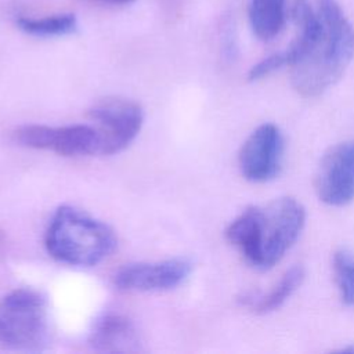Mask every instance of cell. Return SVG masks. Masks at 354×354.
<instances>
[{
	"label": "cell",
	"instance_id": "obj_1",
	"mask_svg": "<svg viewBox=\"0 0 354 354\" xmlns=\"http://www.w3.org/2000/svg\"><path fill=\"white\" fill-rule=\"evenodd\" d=\"M321 19L318 33L290 64L293 88L306 98L333 86L354 58V28L336 0H315Z\"/></svg>",
	"mask_w": 354,
	"mask_h": 354
},
{
	"label": "cell",
	"instance_id": "obj_2",
	"mask_svg": "<svg viewBox=\"0 0 354 354\" xmlns=\"http://www.w3.org/2000/svg\"><path fill=\"white\" fill-rule=\"evenodd\" d=\"M116 246L112 230L72 206L53 214L46 232V248L55 260L77 267H91L106 259Z\"/></svg>",
	"mask_w": 354,
	"mask_h": 354
},
{
	"label": "cell",
	"instance_id": "obj_3",
	"mask_svg": "<svg viewBox=\"0 0 354 354\" xmlns=\"http://www.w3.org/2000/svg\"><path fill=\"white\" fill-rule=\"evenodd\" d=\"M44 297L30 289H17L0 300V346L12 350H40L47 343Z\"/></svg>",
	"mask_w": 354,
	"mask_h": 354
},
{
	"label": "cell",
	"instance_id": "obj_4",
	"mask_svg": "<svg viewBox=\"0 0 354 354\" xmlns=\"http://www.w3.org/2000/svg\"><path fill=\"white\" fill-rule=\"evenodd\" d=\"M304 224L306 209L292 196L274 199L264 206L257 270L274 267L299 239Z\"/></svg>",
	"mask_w": 354,
	"mask_h": 354
},
{
	"label": "cell",
	"instance_id": "obj_5",
	"mask_svg": "<svg viewBox=\"0 0 354 354\" xmlns=\"http://www.w3.org/2000/svg\"><path fill=\"white\" fill-rule=\"evenodd\" d=\"M100 138V155H113L127 148L140 133L144 113L141 106L126 98H105L90 111Z\"/></svg>",
	"mask_w": 354,
	"mask_h": 354
},
{
	"label": "cell",
	"instance_id": "obj_6",
	"mask_svg": "<svg viewBox=\"0 0 354 354\" xmlns=\"http://www.w3.org/2000/svg\"><path fill=\"white\" fill-rule=\"evenodd\" d=\"M15 140L35 149H50L62 156H79L98 153L100 138L94 126L72 124L50 127L43 124H26L15 130Z\"/></svg>",
	"mask_w": 354,
	"mask_h": 354
},
{
	"label": "cell",
	"instance_id": "obj_7",
	"mask_svg": "<svg viewBox=\"0 0 354 354\" xmlns=\"http://www.w3.org/2000/svg\"><path fill=\"white\" fill-rule=\"evenodd\" d=\"M314 187L319 201L329 206L354 201V141L339 142L322 155Z\"/></svg>",
	"mask_w": 354,
	"mask_h": 354
},
{
	"label": "cell",
	"instance_id": "obj_8",
	"mask_svg": "<svg viewBox=\"0 0 354 354\" xmlns=\"http://www.w3.org/2000/svg\"><path fill=\"white\" fill-rule=\"evenodd\" d=\"M283 156V137L274 123L257 126L239 151V169L252 183H266L278 176Z\"/></svg>",
	"mask_w": 354,
	"mask_h": 354
},
{
	"label": "cell",
	"instance_id": "obj_9",
	"mask_svg": "<svg viewBox=\"0 0 354 354\" xmlns=\"http://www.w3.org/2000/svg\"><path fill=\"white\" fill-rule=\"evenodd\" d=\"M191 270L192 266L185 259L129 264L116 272L115 283L124 290H167L184 282L191 274Z\"/></svg>",
	"mask_w": 354,
	"mask_h": 354
},
{
	"label": "cell",
	"instance_id": "obj_10",
	"mask_svg": "<svg viewBox=\"0 0 354 354\" xmlns=\"http://www.w3.org/2000/svg\"><path fill=\"white\" fill-rule=\"evenodd\" d=\"M90 344L101 353H136L141 350L138 332L133 322L119 314L100 318L90 335Z\"/></svg>",
	"mask_w": 354,
	"mask_h": 354
},
{
	"label": "cell",
	"instance_id": "obj_11",
	"mask_svg": "<svg viewBox=\"0 0 354 354\" xmlns=\"http://www.w3.org/2000/svg\"><path fill=\"white\" fill-rule=\"evenodd\" d=\"M263 207L249 206L236 216L225 230L227 241L234 245L254 268L260 261Z\"/></svg>",
	"mask_w": 354,
	"mask_h": 354
},
{
	"label": "cell",
	"instance_id": "obj_12",
	"mask_svg": "<svg viewBox=\"0 0 354 354\" xmlns=\"http://www.w3.org/2000/svg\"><path fill=\"white\" fill-rule=\"evenodd\" d=\"M306 277L303 266L296 264L286 270L278 282L267 292H246L239 296V303L256 314H268L282 307L289 297L300 288Z\"/></svg>",
	"mask_w": 354,
	"mask_h": 354
},
{
	"label": "cell",
	"instance_id": "obj_13",
	"mask_svg": "<svg viewBox=\"0 0 354 354\" xmlns=\"http://www.w3.org/2000/svg\"><path fill=\"white\" fill-rule=\"evenodd\" d=\"M288 17L286 0H250L249 22L253 33L264 41L281 33Z\"/></svg>",
	"mask_w": 354,
	"mask_h": 354
},
{
	"label": "cell",
	"instance_id": "obj_14",
	"mask_svg": "<svg viewBox=\"0 0 354 354\" xmlns=\"http://www.w3.org/2000/svg\"><path fill=\"white\" fill-rule=\"evenodd\" d=\"M17 24L21 30L40 37L68 35L77 26V21L73 14H57L44 18L22 17L18 18Z\"/></svg>",
	"mask_w": 354,
	"mask_h": 354
},
{
	"label": "cell",
	"instance_id": "obj_15",
	"mask_svg": "<svg viewBox=\"0 0 354 354\" xmlns=\"http://www.w3.org/2000/svg\"><path fill=\"white\" fill-rule=\"evenodd\" d=\"M332 271L342 301L354 306V253L337 249L332 256Z\"/></svg>",
	"mask_w": 354,
	"mask_h": 354
},
{
	"label": "cell",
	"instance_id": "obj_16",
	"mask_svg": "<svg viewBox=\"0 0 354 354\" xmlns=\"http://www.w3.org/2000/svg\"><path fill=\"white\" fill-rule=\"evenodd\" d=\"M283 66H288V59H286L285 53L279 51V53L271 54L250 68V71L248 73V79L252 82L260 80Z\"/></svg>",
	"mask_w": 354,
	"mask_h": 354
},
{
	"label": "cell",
	"instance_id": "obj_17",
	"mask_svg": "<svg viewBox=\"0 0 354 354\" xmlns=\"http://www.w3.org/2000/svg\"><path fill=\"white\" fill-rule=\"evenodd\" d=\"M98 1H104V3H111V4H129L133 0H98Z\"/></svg>",
	"mask_w": 354,
	"mask_h": 354
},
{
	"label": "cell",
	"instance_id": "obj_18",
	"mask_svg": "<svg viewBox=\"0 0 354 354\" xmlns=\"http://www.w3.org/2000/svg\"><path fill=\"white\" fill-rule=\"evenodd\" d=\"M1 245H3V235H1V232H0V248H1Z\"/></svg>",
	"mask_w": 354,
	"mask_h": 354
}]
</instances>
